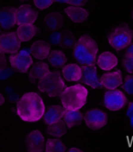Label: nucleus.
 <instances>
[{
  "mask_svg": "<svg viewBox=\"0 0 133 152\" xmlns=\"http://www.w3.org/2000/svg\"><path fill=\"white\" fill-rule=\"evenodd\" d=\"M44 111L42 98L36 93H25L17 102V114L24 121L37 122L44 115Z\"/></svg>",
  "mask_w": 133,
  "mask_h": 152,
  "instance_id": "f257e3e1",
  "label": "nucleus"
},
{
  "mask_svg": "<svg viewBox=\"0 0 133 152\" xmlns=\"http://www.w3.org/2000/svg\"><path fill=\"white\" fill-rule=\"evenodd\" d=\"M98 52L96 42L88 35H83L79 38L73 48V56L78 62L83 66L95 65Z\"/></svg>",
  "mask_w": 133,
  "mask_h": 152,
  "instance_id": "f03ea898",
  "label": "nucleus"
},
{
  "mask_svg": "<svg viewBox=\"0 0 133 152\" xmlns=\"http://www.w3.org/2000/svg\"><path fill=\"white\" fill-rule=\"evenodd\" d=\"M87 95V89L83 86L78 84L66 88L61 95L60 100L65 109L76 111L85 106Z\"/></svg>",
  "mask_w": 133,
  "mask_h": 152,
  "instance_id": "7ed1b4c3",
  "label": "nucleus"
},
{
  "mask_svg": "<svg viewBox=\"0 0 133 152\" xmlns=\"http://www.w3.org/2000/svg\"><path fill=\"white\" fill-rule=\"evenodd\" d=\"M37 88L50 97H58L62 95L66 86L59 72L53 71L49 72L38 81Z\"/></svg>",
  "mask_w": 133,
  "mask_h": 152,
  "instance_id": "20e7f679",
  "label": "nucleus"
},
{
  "mask_svg": "<svg viewBox=\"0 0 133 152\" xmlns=\"http://www.w3.org/2000/svg\"><path fill=\"white\" fill-rule=\"evenodd\" d=\"M109 44L119 51L131 44L133 38V31L127 25L115 27L109 36Z\"/></svg>",
  "mask_w": 133,
  "mask_h": 152,
  "instance_id": "39448f33",
  "label": "nucleus"
},
{
  "mask_svg": "<svg viewBox=\"0 0 133 152\" xmlns=\"http://www.w3.org/2000/svg\"><path fill=\"white\" fill-rule=\"evenodd\" d=\"M127 102L126 96L120 90L107 91L104 95V104L110 111H116L122 109Z\"/></svg>",
  "mask_w": 133,
  "mask_h": 152,
  "instance_id": "423d86ee",
  "label": "nucleus"
},
{
  "mask_svg": "<svg viewBox=\"0 0 133 152\" xmlns=\"http://www.w3.org/2000/svg\"><path fill=\"white\" fill-rule=\"evenodd\" d=\"M84 120L89 128L98 129L107 123V116L105 112L99 109H93L85 113Z\"/></svg>",
  "mask_w": 133,
  "mask_h": 152,
  "instance_id": "0eeeda50",
  "label": "nucleus"
},
{
  "mask_svg": "<svg viewBox=\"0 0 133 152\" xmlns=\"http://www.w3.org/2000/svg\"><path fill=\"white\" fill-rule=\"evenodd\" d=\"M21 41L16 32H9L0 36V51L3 53H16L20 48Z\"/></svg>",
  "mask_w": 133,
  "mask_h": 152,
  "instance_id": "6e6552de",
  "label": "nucleus"
},
{
  "mask_svg": "<svg viewBox=\"0 0 133 152\" xmlns=\"http://www.w3.org/2000/svg\"><path fill=\"white\" fill-rule=\"evenodd\" d=\"M9 61L12 68L22 73H26L33 64V59L26 50H22L16 55L9 57Z\"/></svg>",
  "mask_w": 133,
  "mask_h": 152,
  "instance_id": "1a4fd4ad",
  "label": "nucleus"
},
{
  "mask_svg": "<svg viewBox=\"0 0 133 152\" xmlns=\"http://www.w3.org/2000/svg\"><path fill=\"white\" fill-rule=\"evenodd\" d=\"M38 12L29 5L20 6L16 10V24L18 26L24 24H33L37 19Z\"/></svg>",
  "mask_w": 133,
  "mask_h": 152,
  "instance_id": "9d476101",
  "label": "nucleus"
},
{
  "mask_svg": "<svg viewBox=\"0 0 133 152\" xmlns=\"http://www.w3.org/2000/svg\"><path fill=\"white\" fill-rule=\"evenodd\" d=\"M49 40L51 44L60 46L64 49H70L75 43L74 36L69 31L53 32L49 37Z\"/></svg>",
  "mask_w": 133,
  "mask_h": 152,
  "instance_id": "9b49d317",
  "label": "nucleus"
},
{
  "mask_svg": "<svg viewBox=\"0 0 133 152\" xmlns=\"http://www.w3.org/2000/svg\"><path fill=\"white\" fill-rule=\"evenodd\" d=\"M82 76L81 82L87 84L93 89L101 88V84L100 80L97 77L96 74V67L95 65L91 66H82L81 67Z\"/></svg>",
  "mask_w": 133,
  "mask_h": 152,
  "instance_id": "f8f14e48",
  "label": "nucleus"
},
{
  "mask_svg": "<svg viewBox=\"0 0 133 152\" xmlns=\"http://www.w3.org/2000/svg\"><path fill=\"white\" fill-rule=\"evenodd\" d=\"M27 148L31 152H41L44 150V138L38 130H34L26 137Z\"/></svg>",
  "mask_w": 133,
  "mask_h": 152,
  "instance_id": "ddd939ff",
  "label": "nucleus"
},
{
  "mask_svg": "<svg viewBox=\"0 0 133 152\" xmlns=\"http://www.w3.org/2000/svg\"><path fill=\"white\" fill-rule=\"evenodd\" d=\"M100 82L107 89L114 90L119 87L123 83L120 70L103 75L101 78Z\"/></svg>",
  "mask_w": 133,
  "mask_h": 152,
  "instance_id": "4468645a",
  "label": "nucleus"
},
{
  "mask_svg": "<svg viewBox=\"0 0 133 152\" xmlns=\"http://www.w3.org/2000/svg\"><path fill=\"white\" fill-rule=\"evenodd\" d=\"M16 10L13 7H5L0 9V25L9 30L16 24Z\"/></svg>",
  "mask_w": 133,
  "mask_h": 152,
  "instance_id": "2eb2a0df",
  "label": "nucleus"
},
{
  "mask_svg": "<svg viewBox=\"0 0 133 152\" xmlns=\"http://www.w3.org/2000/svg\"><path fill=\"white\" fill-rule=\"evenodd\" d=\"M51 51V47L49 43L42 40L34 42L31 47V53L35 58L38 60L46 59Z\"/></svg>",
  "mask_w": 133,
  "mask_h": 152,
  "instance_id": "dca6fc26",
  "label": "nucleus"
},
{
  "mask_svg": "<svg viewBox=\"0 0 133 152\" xmlns=\"http://www.w3.org/2000/svg\"><path fill=\"white\" fill-rule=\"evenodd\" d=\"M64 23L63 16L58 12H53L47 14L44 20L45 27L49 31H57L62 27Z\"/></svg>",
  "mask_w": 133,
  "mask_h": 152,
  "instance_id": "f3484780",
  "label": "nucleus"
},
{
  "mask_svg": "<svg viewBox=\"0 0 133 152\" xmlns=\"http://www.w3.org/2000/svg\"><path fill=\"white\" fill-rule=\"evenodd\" d=\"M64 12L75 23H82L87 19L88 12L79 6H71L64 9Z\"/></svg>",
  "mask_w": 133,
  "mask_h": 152,
  "instance_id": "a211bd4d",
  "label": "nucleus"
},
{
  "mask_svg": "<svg viewBox=\"0 0 133 152\" xmlns=\"http://www.w3.org/2000/svg\"><path fill=\"white\" fill-rule=\"evenodd\" d=\"M48 65L44 62H37L34 64L33 67L31 68L29 73L30 82L33 84L40 80L42 78L49 73Z\"/></svg>",
  "mask_w": 133,
  "mask_h": 152,
  "instance_id": "6ab92c4d",
  "label": "nucleus"
},
{
  "mask_svg": "<svg viewBox=\"0 0 133 152\" xmlns=\"http://www.w3.org/2000/svg\"><path fill=\"white\" fill-rule=\"evenodd\" d=\"M118 64V59L114 54L110 52H104L98 58V66L104 71H109L116 67Z\"/></svg>",
  "mask_w": 133,
  "mask_h": 152,
  "instance_id": "aec40b11",
  "label": "nucleus"
},
{
  "mask_svg": "<svg viewBox=\"0 0 133 152\" xmlns=\"http://www.w3.org/2000/svg\"><path fill=\"white\" fill-rule=\"evenodd\" d=\"M64 77L67 81L76 82L81 80L82 76L81 68L77 64H68L62 69Z\"/></svg>",
  "mask_w": 133,
  "mask_h": 152,
  "instance_id": "412c9836",
  "label": "nucleus"
},
{
  "mask_svg": "<svg viewBox=\"0 0 133 152\" xmlns=\"http://www.w3.org/2000/svg\"><path fill=\"white\" fill-rule=\"evenodd\" d=\"M37 28L33 24L20 25L16 31V34L21 42L29 41L37 33Z\"/></svg>",
  "mask_w": 133,
  "mask_h": 152,
  "instance_id": "4be33fe9",
  "label": "nucleus"
},
{
  "mask_svg": "<svg viewBox=\"0 0 133 152\" xmlns=\"http://www.w3.org/2000/svg\"><path fill=\"white\" fill-rule=\"evenodd\" d=\"M64 110L60 106H50L47 110L44 116V122L46 124H51L62 118Z\"/></svg>",
  "mask_w": 133,
  "mask_h": 152,
  "instance_id": "5701e85b",
  "label": "nucleus"
},
{
  "mask_svg": "<svg viewBox=\"0 0 133 152\" xmlns=\"http://www.w3.org/2000/svg\"><path fill=\"white\" fill-rule=\"evenodd\" d=\"M64 121L68 128L79 124L82 120V115L79 111L64 110L63 117Z\"/></svg>",
  "mask_w": 133,
  "mask_h": 152,
  "instance_id": "b1692460",
  "label": "nucleus"
},
{
  "mask_svg": "<svg viewBox=\"0 0 133 152\" xmlns=\"http://www.w3.org/2000/svg\"><path fill=\"white\" fill-rule=\"evenodd\" d=\"M48 61L55 68L62 67L67 61V57L62 50H55L50 52L48 56Z\"/></svg>",
  "mask_w": 133,
  "mask_h": 152,
  "instance_id": "393cba45",
  "label": "nucleus"
},
{
  "mask_svg": "<svg viewBox=\"0 0 133 152\" xmlns=\"http://www.w3.org/2000/svg\"><path fill=\"white\" fill-rule=\"evenodd\" d=\"M46 132L50 135L61 137L67 132L66 124L65 122L60 119L59 121L53 122L51 124H49Z\"/></svg>",
  "mask_w": 133,
  "mask_h": 152,
  "instance_id": "a878e982",
  "label": "nucleus"
},
{
  "mask_svg": "<svg viewBox=\"0 0 133 152\" xmlns=\"http://www.w3.org/2000/svg\"><path fill=\"white\" fill-rule=\"evenodd\" d=\"M66 146L62 142V141L58 139H49L46 142V152H56V151H65Z\"/></svg>",
  "mask_w": 133,
  "mask_h": 152,
  "instance_id": "bb28decb",
  "label": "nucleus"
},
{
  "mask_svg": "<svg viewBox=\"0 0 133 152\" xmlns=\"http://www.w3.org/2000/svg\"><path fill=\"white\" fill-rule=\"evenodd\" d=\"M122 66L129 73L133 74V53L126 52L122 60Z\"/></svg>",
  "mask_w": 133,
  "mask_h": 152,
  "instance_id": "cd10ccee",
  "label": "nucleus"
},
{
  "mask_svg": "<svg viewBox=\"0 0 133 152\" xmlns=\"http://www.w3.org/2000/svg\"><path fill=\"white\" fill-rule=\"evenodd\" d=\"M122 88L129 95L133 96V75H128L125 78Z\"/></svg>",
  "mask_w": 133,
  "mask_h": 152,
  "instance_id": "c85d7f7f",
  "label": "nucleus"
},
{
  "mask_svg": "<svg viewBox=\"0 0 133 152\" xmlns=\"http://www.w3.org/2000/svg\"><path fill=\"white\" fill-rule=\"evenodd\" d=\"M55 1V0H33L35 6L38 9L44 10L49 8Z\"/></svg>",
  "mask_w": 133,
  "mask_h": 152,
  "instance_id": "c756f323",
  "label": "nucleus"
},
{
  "mask_svg": "<svg viewBox=\"0 0 133 152\" xmlns=\"http://www.w3.org/2000/svg\"><path fill=\"white\" fill-rule=\"evenodd\" d=\"M57 2L68 3L74 6H83L87 4L88 0H56Z\"/></svg>",
  "mask_w": 133,
  "mask_h": 152,
  "instance_id": "7c9ffc66",
  "label": "nucleus"
},
{
  "mask_svg": "<svg viewBox=\"0 0 133 152\" xmlns=\"http://www.w3.org/2000/svg\"><path fill=\"white\" fill-rule=\"evenodd\" d=\"M7 65V60L4 53L0 51V73L5 69Z\"/></svg>",
  "mask_w": 133,
  "mask_h": 152,
  "instance_id": "2f4dec72",
  "label": "nucleus"
},
{
  "mask_svg": "<svg viewBox=\"0 0 133 152\" xmlns=\"http://www.w3.org/2000/svg\"><path fill=\"white\" fill-rule=\"evenodd\" d=\"M127 115L128 117L130 118L131 124L133 128V102L129 104Z\"/></svg>",
  "mask_w": 133,
  "mask_h": 152,
  "instance_id": "473e14b6",
  "label": "nucleus"
},
{
  "mask_svg": "<svg viewBox=\"0 0 133 152\" xmlns=\"http://www.w3.org/2000/svg\"><path fill=\"white\" fill-rule=\"evenodd\" d=\"M5 102V99L4 97L2 95V94L0 93V106H2V105Z\"/></svg>",
  "mask_w": 133,
  "mask_h": 152,
  "instance_id": "72a5a7b5",
  "label": "nucleus"
},
{
  "mask_svg": "<svg viewBox=\"0 0 133 152\" xmlns=\"http://www.w3.org/2000/svg\"><path fill=\"white\" fill-rule=\"evenodd\" d=\"M126 52H130V53H133V43H131V44L129 45L128 49H127Z\"/></svg>",
  "mask_w": 133,
  "mask_h": 152,
  "instance_id": "f704fd0d",
  "label": "nucleus"
},
{
  "mask_svg": "<svg viewBox=\"0 0 133 152\" xmlns=\"http://www.w3.org/2000/svg\"><path fill=\"white\" fill-rule=\"evenodd\" d=\"M68 151H82V150L77 149V148H70Z\"/></svg>",
  "mask_w": 133,
  "mask_h": 152,
  "instance_id": "c9c22d12",
  "label": "nucleus"
},
{
  "mask_svg": "<svg viewBox=\"0 0 133 152\" xmlns=\"http://www.w3.org/2000/svg\"><path fill=\"white\" fill-rule=\"evenodd\" d=\"M132 18L133 20V11H132Z\"/></svg>",
  "mask_w": 133,
  "mask_h": 152,
  "instance_id": "e433bc0d",
  "label": "nucleus"
},
{
  "mask_svg": "<svg viewBox=\"0 0 133 152\" xmlns=\"http://www.w3.org/2000/svg\"><path fill=\"white\" fill-rule=\"evenodd\" d=\"M22 1H27V0H22Z\"/></svg>",
  "mask_w": 133,
  "mask_h": 152,
  "instance_id": "4c0bfd02",
  "label": "nucleus"
}]
</instances>
